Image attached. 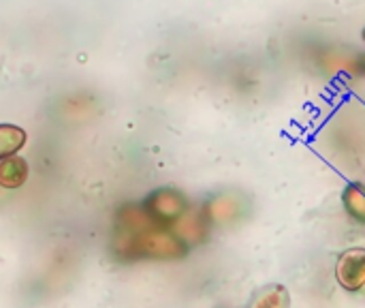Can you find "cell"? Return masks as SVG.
Here are the masks:
<instances>
[{
	"mask_svg": "<svg viewBox=\"0 0 365 308\" xmlns=\"http://www.w3.org/2000/svg\"><path fill=\"white\" fill-rule=\"evenodd\" d=\"M188 244L169 227L158 225L143 206H124L118 212L115 255L120 259H182Z\"/></svg>",
	"mask_w": 365,
	"mask_h": 308,
	"instance_id": "cell-1",
	"label": "cell"
},
{
	"mask_svg": "<svg viewBox=\"0 0 365 308\" xmlns=\"http://www.w3.org/2000/svg\"><path fill=\"white\" fill-rule=\"evenodd\" d=\"M143 208L158 225L169 229H173L190 212V204L186 195L178 189H156L145 199Z\"/></svg>",
	"mask_w": 365,
	"mask_h": 308,
	"instance_id": "cell-2",
	"label": "cell"
},
{
	"mask_svg": "<svg viewBox=\"0 0 365 308\" xmlns=\"http://www.w3.org/2000/svg\"><path fill=\"white\" fill-rule=\"evenodd\" d=\"M338 285L349 294H365V249L353 247L340 253L334 268Z\"/></svg>",
	"mask_w": 365,
	"mask_h": 308,
	"instance_id": "cell-3",
	"label": "cell"
},
{
	"mask_svg": "<svg viewBox=\"0 0 365 308\" xmlns=\"http://www.w3.org/2000/svg\"><path fill=\"white\" fill-rule=\"evenodd\" d=\"M246 308H291V296L284 285H265L261 287Z\"/></svg>",
	"mask_w": 365,
	"mask_h": 308,
	"instance_id": "cell-4",
	"label": "cell"
},
{
	"mask_svg": "<svg viewBox=\"0 0 365 308\" xmlns=\"http://www.w3.org/2000/svg\"><path fill=\"white\" fill-rule=\"evenodd\" d=\"M342 206L344 212L349 214V219H353L357 225L365 227V187L364 184H346V189L342 191Z\"/></svg>",
	"mask_w": 365,
	"mask_h": 308,
	"instance_id": "cell-5",
	"label": "cell"
},
{
	"mask_svg": "<svg viewBox=\"0 0 365 308\" xmlns=\"http://www.w3.org/2000/svg\"><path fill=\"white\" fill-rule=\"evenodd\" d=\"M26 176H28V165L24 159H19L15 154L9 159H2V163H0V187L19 189L26 182Z\"/></svg>",
	"mask_w": 365,
	"mask_h": 308,
	"instance_id": "cell-6",
	"label": "cell"
},
{
	"mask_svg": "<svg viewBox=\"0 0 365 308\" xmlns=\"http://www.w3.org/2000/svg\"><path fill=\"white\" fill-rule=\"evenodd\" d=\"M26 144V133L13 124H0V159L13 157Z\"/></svg>",
	"mask_w": 365,
	"mask_h": 308,
	"instance_id": "cell-7",
	"label": "cell"
},
{
	"mask_svg": "<svg viewBox=\"0 0 365 308\" xmlns=\"http://www.w3.org/2000/svg\"><path fill=\"white\" fill-rule=\"evenodd\" d=\"M357 69H361V73H365V54L359 58V62H357Z\"/></svg>",
	"mask_w": 365,
	"mask_h": 308,
	"instance_id": "cell-8",
	"label": "cell"
},
{
	"mask_svg": "<svg viewBox=\"0 0 365 308\" xmlns=\"http://www.w3.org/2000/svg\"><path fill=\"white\" fill-rule=\"evenodd\" d=\"M361 39H364V41H365V28H364V30H361Z\"/></svg>",
	"mask_w": 365,
	"mask_h": 308,
	"instance_id": "cell-9",
	"label": "cell"
}]
</instances>
